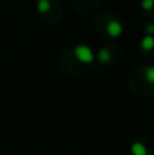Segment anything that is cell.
<instances>
[{"label": "cell", "mask_w": 154, "mask_h": 155, "mask_svg": "<svg viewBox=\"0 0 154 155\" xmlns=\"http://www.w3.org/2000/svg\"><path fill=\"white\" fill-rule=\"evenodd\" d=\"M75 54L82 63H92L94 60V54H93L92 49L86 45H79L75 48Z\"/></svg>", "instance_id": "6da1fadb"}, {"label": "cell", "mask_w": 154, "mask_h": 155, "mask_svg": "<svg viewBox=\"0 0 154 155\" xmlns=\"http://www.w3.org/2000/svg\"><path fill=\"white\" fill-rule=\"evenodd\" d=\"M106 31L111 37H119L123 31V26L120 25V22L117 21H111L106 25Z\"/></svg>", "instance_id": "7a4b0ae2"}, {"label": "cell", "mask_w": 154, "mask_h": 155, "mask_svg": "<svg viewBox=\"0 0 154 155\" xmlns=\"http://www.w3.org/2000/svg\"><path fill=\"white\" fill-rule=\"evenodd\" d=\"M131 153H132V155H147V150L143 143L135 142L131 146Z\"/></svg>", "instance_id": "3957f363"}, {"label": "cell", "mask_w": 154, "mask_h": 155, "mask_svg": "<svg viewBox=\"0 0 154 155\" xmlns=\"http://www.w3.org/2000/svg\"><path fill=\"white\" fill-rule=\"evenodd\" d=\"M141 46H142V49H143V51H152V49L154 48V37L152 34L146 35V37L142 40Z\"/></svg>", "instance_id": "277c9868"}, {"label": "cell", "mask_w": 154, "mask_h": 155, "mask_svg": "<svg viewBox=\"0 0 154 155\" xmlns=\"http://www.w3.org/2000/svg\"><path fill=\"white\" fill-rule=\"evenodd\" d=\"M37 8L40 12H48L51 10V2L49 0H38Z\"/></svg>", "instance_id": "5b68a950"}, {"label": "cell", "mask_w": 154, "mask_h": 155, "mask_svg": "<svg viewBox=\"0 0 154 155\" xmlns=\"http://www.w3.org/2000/svg\"><path fill=\"white\" fill-rule=\"evenodd\" d=\"M109 59H111V52L108 49H101L100 53H98V60L102 63H106Z\"/></svg>", "instance_id": "8992f818"}, {"label": "cell", "mask_w": 154, "mask_h": 155, "mask_svg": "<svg viewBox=\"0 0 154 155\" xmlns=\"http://www.w3.org/2000/svg\"><path fill=\"white\" fill-rule=\"evenodd\" d=\"M145 76H146L147 82H149V83H153V84H154V65H150V67L146 68Z\"/></svg>", "instance_id": "52a82bcc"}, {"label": "cell", "mask_w": 154, "mask_h": 155, "mask_svg": "<svg viewBox=\"0 0 154 155\" xmlns=\"http://www.w3.org/2000/svg\"><path fill=\"white\" fill-rule=\"evenodd\" d=\"M154 7V0H142V8L146 11H150Z\"/></svg>", "instance_id": "ba28073f"}, {"label": "cell", "mask_w": 154, "mask_h": 155, "mask_svg": "<svg viewBox=\"0 0 154 155\" xmlns=\"http://www.w3.org/2000/svg\"><path fill=\"white\" fill-rule=\"evenodd\" d=\"M146 33L149 34H154V23H149L146 26Z\"/></svg>", "instance_id": "9c48e42d"}]
</instances>
